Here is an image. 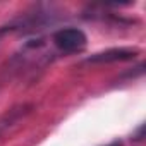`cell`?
<instances>
[{
	"instance_id": "cell-1",
	"label": "cell",
	"mask_w": 146,
	"mask_h": 146,
	"mask_svg": "<svg viewBox=\"0 0 146 146\" xmlns=\"http://www.w3.org/2000/svg\"><path fill=\"white\" fill-rule=\"evenodd\" d=\"M52 41L55 48L62 53H78L88 45V36L79 28H62L53 33Z\"/></svg>"
},
{
	"instance_id": "cell-2",
	"label": "cell",
	"mask_w": 146,
	"mask_h": 146,
	"mask_svg": "<svg viewBox=\"0 0 146 146\" xmlns=\"http://www.w3.org/2000/svg\"><path fill=\"white\" fill-rule=\"evenodd\" d=\"M139 55L137 48H129V46H120V48H108L103 52H96L91 57H88L84 62L86 64H112V62H129L134 60Z\"/></svg>"
},
{
	"instance_id": "cell-3",
	"label": "cell",
	"mask_w": 146,
	"mask_h": 146,
	"mask_svg": "<svg viewBox=\"0 0 146 146\" xmlns=\"http://www.w3.org/2000/svg\"><path fill=\"white\" fill-rule=\"evenodd\" d=\"M31 105H16V107H12L11 110H7L2 117H0V137H2L11 127H14L21 119H24L29 112H31Z\"/></svg>"
}]
</instances>
